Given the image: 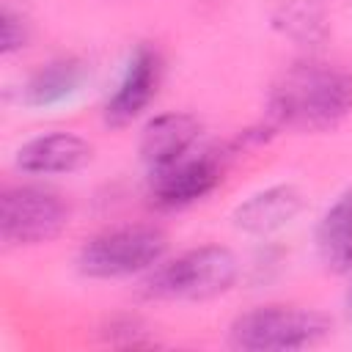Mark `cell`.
<instances>
[{"label":"cell","instance_id":"cell-3","mask_svg":"<svg viewBox=\"0 0 352 352\" xmlns=\"http://www.w3.org/2000/svg\"><path fill=\"white\" fill-rule=\"evenodd\" d=\"M330 319L300 305H256L228 324V346L239 352H294L324 341Z\"/></svg>","mask_w":352,"mask_h":352},{"label":"cell","instance_id":"cell-2","mask_svg":"<svg viewBox=\"0 0 352 352\" xmlns=\"http://www.w3.org/2000/svg\"><path fill=\"white\" fill-rule=\"evenodd\" d=\"M239 258L226 245H198L151 267L140 294L160 302H204L234 289Z\"/></svg>","mask_w":352,"mask_h":352},{"label":"cell","instance_id":"cell-1","mask_svg":"<svg viewBox=\"0 0 352 352\" xmlns=\"http://www.w3.org/2000/svg\"><path fill=\"white\" fill-rule=\"evenodd\" d=\"M267 116L297 132L338 126L352 116V69L314 58L286 66L267 94Z\"/></svg>","mask_w":352,"mask_h":352},{"label":"cell","instance_id":"cell-16","mask_svg":"<svg viewBox=\"0 0 352 352\" xmlns=\"http://www.w3.org/2000/svg\"><path fill=\"white\" fill-rule=\"evenodd\" d=\"M346 316H349V322H352V286H349V292H346Z\"/></svg>","mask_w":352,"mask_h":352},{"label":"cell","instance_id":"cell-14","mask_svg":"<svg viewBox=\"0 0 352 352\" xmlns=\"http://www.w3.org/2000/svg\"><path fill=\"white\" fill-rule=\"evenodd\" d=\"M107 344L124 346V349H138V346H151V338L146 333V324L135 316H116L102 327Z\"/></svg>","mask_w":352,"mask_h":352},{"label":"cell","instance_id":"cell-5","mask_svg":"<svg viewBox=\"0 0 352 352\" xmlns=\"http://www.w3.org/2000/svg\"><path fill=\"white\" fill-rule=\"evenodd\" d=\"M69 201L41 184H14L0 192V239L8 248H36L69 226Z\"/></svg>","mask_w":352,"mask_h":352},{"label":"cell","instance_id":"cell-8","mask_svg":"<svg viewBox=\"0 0 352 352\" xmlns=\"http://www.w3.org/2000/svg\"><path fill=\"white\" fill-rule=\"evenodd\" d=\"M94 157V146L66 129H52L28 138L16 154H14V168L25 176H66L82 170Z\"/></svg>","mask_w":352,"mask_h":352},{"label":"cell","instance_id":"cell-13","mask_svg":"<svg viewBox=\"0 0 352 352\" xmlns=\"http://www.w3.org/2000/svg\"><path fill=\"white\" fill-rule=\"evenodd\" d=\"M270 25L294 44H319L327 36V11L322 0H278L270 8Z\"/></svg>","mask_w":352,"mask_h":352},{"label":"cell","instance_id":"cell-15","mask_svg":"<svg viewBox=\"0 0 352 352\" xmlns=\"http://www.w3.org/2000/svg\"><path fill=\"white\" fill-rule=\"evenodd\" d=\"M30 41V28L22 16H16L14 11H3L0 16V52L3 58H11L16 52H22Z\"/></svg>","mask_w":352,"mask_h":352},{"label":"cell","instance_id":"cell-7","mask_svg":"<svg viewBox=\"0 0 352 352\" xmlns=\"http://www.w3.org/2000/svg\"><path fill=\"white\" fill-rule=\"evenodd\" d=\"M162 80V58L160 50L151 44H138L118 77L116 91L107 96L104 107H102V121L110 129H121L129 126L138 116H143V110L151 104V99L157 96Z\"/></svg>","mask_w":352,"mask_h":352},{"label":"cell","instance_id":"cell-4","mask_svg":"<svg viewBox=\"0 0 352 352\" xmlns=\"http://www.w3.org/2000/svg\"><path fill=\"white\" fill-rule=\"evenodd\" d=\"M168 253V234L157 226H118L88 236L77 250V272L91 280L143 275Z\"/></svg>","mask_w":352,"mask_h":352},{"label":"cell","instance_id":"cell-12","mask_svg":"<svg viewBox=\"0 0 352 352\" xmlns=\"http://www.w3.org/2000/svg\"><path fill=\"white\" fill-rule=\"evenodd\" d=\"M314 242L316 256L327 272H352V187L336 195V201L322 212L314 228Z\"/></svg>","mask_w":352,"mask_h":352},{"label":"cell","instance_id":"cell-11","mask_svg":"<svg viewBox=\"0 0 352 352\" xmlns=\"http://www.w3.org/2000/svg\"><path fill=\"white\" fill-rule=\"evenodd\" d=\"M85 80H88V66L80 58H74V55L52 58L28 77V82L22 88V102L36 110L58 107V104L69 102L72 96H77L82 91Z\"/></svg>","mask_w":352,"mask_h":352},{"label":"cell","instance_id":"cell-9","mask_svg":"<svg viewBox=\"0 0 352 352\" xmlns=\"http://www.w3.org/2000/svg\"><path fill=\"white\" fill-rule=\"evenodd\" d=\"M198 138H201V121L190 113L170 110L148 118L138 138V154L140 162L146 165V173L162 170L192 154Z\"/></svg>","mask_w":352,"mask_h":352},{"label":"cell","instance_id":"cell-10","mask_svg":"<svg viewBox=\"0 0 352 352\" xmlns=\"http://www.w3.org/2000/svg\"><path fill=\"white\" fill-rule=\"evenodd\" d=\"M300 212L302 192L294 184H270L239 201L231 212V223L248 236H270L286 228Z\"/></svg>","mask_w":352,"mask_h":352},{"label":"cell","instance_id":"cell-6","mask_svg":"<svg viewBox=\"0 0 352 352\" xmlns=\"http://www.w3.org/2000/svg\"><path fill=\"white\" fill-rule=\"evenodd\" d=\"M223 182V160L212 151H192L184 160L148 173V201L162 212L184 209L212 195Z\"/></svg>","mask_w":352,"mask_h":352}]
</instances>
